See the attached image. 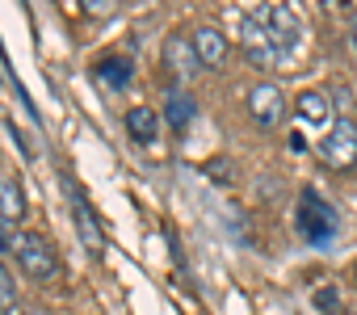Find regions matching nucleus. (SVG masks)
I'll return each instance as SVG.
<instances>
[{"label": "nucleus", "mask_w": 357, "mask_h": 315, "mask_svg": "<svg viewBox=\"0 0 357 315\" xmlns=\"http://www.w3.org/2000/svg\"><path fill=\"white\" fill-rule=\"evenodd\" d=\"M248 114H252V122H257L261 130H273V126L286 118V97H282V89H278L273 80H257V84L248 89Z\"/></svg>", "instance_id": "423d86ee"}, {"label": "nucleus", "mask_w": 357, "mask_h": 315, "mask_svg": "<svg viewBox=\"0 0 357 315\" xmlns=\"http://www.w3.org/2000/svg\"><path fill=\"white\" fill-rule=\"evenodd\" d=\"M80 5H84V13H89V17H97V22L118 13V0H80Z\"/></svg>", "instance_id": "dca6fc26"}, {"label": "nucleus", "mask_w": 357, "mask_h": 315, "mask_svg": "<svg viewBox=\"0 0 357 315\" xmlns=\"http://www.w3.org/2000/svg\"><path fill=\"white\" fill-rule=\"evenodd\" d=\"M261 22H265V30H269V38H273V47H278V55H282V59L303 43V22H298V13H294V9L273 5V9H265V13H261Z\"/></svg>", "instance_id": "0eeeda50"}, {"label": "nucleus", "mask_w": 357, "mask_h": 315, "mask_svg": "<svg viewBox=\"0 0 357 315\" xmlns=\"http://www.w3.org/2000/svg\"><path fill=\"white\" fill-rule=\"evenodd\" d=\"M294 223H298V236H303L307 244H328V240H336V227H340L336 206H332L328 198H319L315 190H303V194H298Z\"/></svg>", "instance_id": "f03ea898"}, {"label": "nucleus", "mask_w": 357, "mask_h": 315, "mask_svg": "<svg viewBox=\"0 0 357 315\" xmlns=\"http://www.w3.org/2000/svg\"><path fill=\"white\" fill-rule=\"evenodd\" d=\"M155 126H160V114H155L151 105H135V109H126V130H130L135 143H151V139H155Z\"/></svg>", "instance_id": "ddd939ff"}, {"label": "nucleus", "mask_w": 357, "mask_h": 315, "mask_svg": "<svg viewBox=\"0 0 357 315\" xmlns=\"http://www.w3.org/2000/svg\"><path fill=\"white\" fill-rule=\"evenodd\" d=\"M353 282H357V265H353Z\"/></svg>", "instance_id": "6ab92c4d"}, {"label": "nucleus", "mask_w": 357, "mask_h": 315, "mask_svg": "<svg viewBox=\"0 0 357 315\" xmlns=\"http://www.w3.org/2000/svg\"><path fill=\"white\" fill-rule=\"evenodd\" d=\"M9 307H17V282H13L9 265L0 261V311H9Z\"/></svg>", "instance_id": "2eb2a0df"}, {"label": "nucleus", "mask_w": 357, "mask_h": 315, "mask_svg": "<svg viewBox=\"0 0 357 315\" xmlns=\"http://www.w3.org/2000/svg\"><path fill=\"white\" fill-rule=\"evenodd\" d=\"M315 302H319V311H336V290L328 286V290H319L315 294Z\"/></svg>", "instance_id": "f3484780"}, {"label": "nucleus", "mask_w": 357, "mask_h": 315, "mask_svg": "<svg viewBox=\"0 0 357 315\" xmlns=\"http://www.w3.org/2000/svg\"><path fill=\"white\" fill-rule=\"evenodd\" d=\"M194 114H198V105H194V93H185L181 84H176V89H168V97H164V122H168L172 130H185V126L194 122Z\"/></svg>", "instance_id": "9b49d317"}, {"label": "nucleus", "mask_w": 357, "mask_h": 315, "mask_svg": "<svg viewBox=\"0 0 357 315\" xmlns=\"http://www.w3.org/2000/svg\"><path fill=\"white\" fill-rule=\"evenodd\" d=\"M0 248H5V252L17 261V269H22L30 282H51V277L59 273V252L51 248V240H47L43 231L22 227V231H13Z\"/></svg>", "instance_id": "f257e3e1"}, {"label": "nucleus", "mask_w": 357, "mask_h": 315, "mask_svg": "<svg viewBox=\"0 0 357 315\" xmlns=\"http://www.w3.org/2000/svg\"><path fill=\"white\" fill-rule=\"evenodd\" d=\"M72 215H76V231H80L84 248H89L93 256H101L105 240H101V227H97V219L89 215V206H84V198H80V194H72Z\"/></svg>", "instance_id": "f8f14e48"}, {"label": "nucleus", "mask_w": 357, "mask_h": 315, "mask_svg": "<svg viewBox=\"0 0 357 315\" xmlns=\"http://www.w3.org/2000/svg\"><path fill=\"white\" fill-rule=\"evenodd\" d=\"M349 47H353V55H357V13H353V22H349Z\"/></svg>", "instance_id": "a211bd4d"}, {"label": "nucleus", "mask_w": 357, "mask_h": 315, "mask_svg": "<svg viewBox=\"0 0 357 315\" xmlns=\"http://www.w3.org/2000/svg\"><path fill=\"white\" fill-rule=\"evenodd\" d=\"M240 47H244L248 63L261 68V72H269V68L282 63V55H278V47H273V38H269V30H265L261 17H244V26H240Z\"/></svg>", "instance_id": "39448f33"}, {"label": "nucleus", "mask_w": 357, "mask_h": 315, "mask_svg": "<svg viewBox=\"0 0 357 315\" xmlns=\"http://www.w3.org/2000/svg\"><path fill=\"white\" fill-rule=\"evenodd\" d=\"M22 223H26V190L9 169H0V244L13 231H22Z\"/></svg>", "instance_id": "20e7f679"}, {"label": "nucleus", "mask_w": 357, "mask_h": 315, "mask_svg": "<svg viewBox=\"0 0 357 315\" xmlns=\"http://www.w3.org/2000/svg\"><path fill=\"white\" fill-rule=\"evenodd\" d=\"M164 55H168V68H172L176 80H194V72L202 63L198 51H194V38H185V34H172L168 47H164Z\"/></svg>", "instance_id": "9d476101"}, {"label": "nucleus", "mask_w": 357, "mask_h": 315, "mask_svg": "<svg viewBox=\"0 0 357 315\" xmlns=\"http://www.w3.org/2000/svg\"><path fill=\"white\" fill-rule=\"evenodd\" d=\"M294 114L307 122V126H332L336 122V101L324 93V89H307V93H298L294 97Z\"/></svg>", "instance_id": "6e6552de"}, {"label": "nucleus", "mask_w": 357, "mask_h": 315, "mask_svg": "<svg viewBox=\"0 0 357 315\" xmlns=\"http://www.w3.org/2000/svg\"><path fill=\"white\" fill-rule=\"evenodd\" d=\"M97 80H105V84H114V89H122L126 80H130V59H101L97 63Z\"/></svg>", "instance_id": "4468645a"}, {"label": "nucleus", "mask_w": 357, "mask_h": 315, "mask_svg": "<svg viewBox=\"0 0 357 315\" xmlns=\"http://www.w3.org/2000/svg\"><path fill=\"white\" fill-rule=\"evenodd\" d=\"M194 51H198V59H202V68H227V38L215 30V26H198L194 34Z\"/></svg>", "instance_id": "1a4fd4ad"}, {"label": "nucleus", "mask_w": 357, "mask_h": 315, "mask_svg": "<svg viewBox=\"0 0 357 315\" xmlns=\"http://www.w3.org/2000/svg\"><path fill=\"white\" fill-rule=\"evenodd\" d=\"M319 164L332 169V173H349L357 164V118L353 114H340L324 139H319Z\"/></svg>", "instance_id": "7ed1b4c3"}]
</instances>
